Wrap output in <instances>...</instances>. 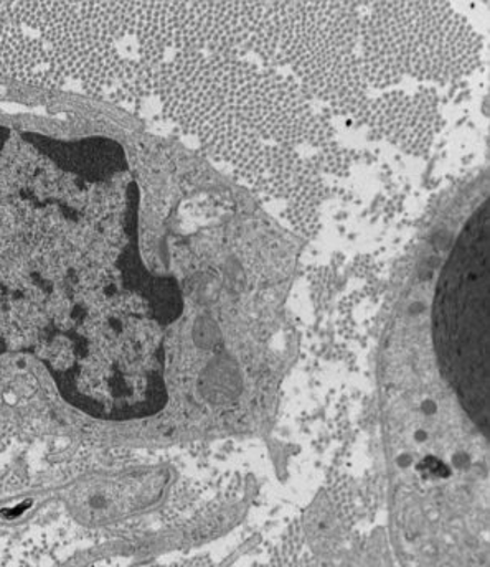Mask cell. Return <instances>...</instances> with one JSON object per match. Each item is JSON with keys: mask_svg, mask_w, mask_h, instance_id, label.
I'll list each match as a JSON object with an SVG mask.
<instances>
[{"mask_svg": "<svg viewBox=\"0 0 490 567\" xmlns=\"http://www.w3.org/2000/svg\"><path fill=\"white\" fill-rule=\"evenodd\" d=\"M154 94L172 123L239 178L269 145L336 148L329 116L303 87L246 56L172 53L155 73Z\"/></svg>", "mask_w": 490, "mask_h": 567, "instance_id": "cell-1", "label": "cell"}, {"mask_svg": "<svg viewBox=\"0 0 490 567\" xmlns=\"http://www.w3.org/2000/svg\"><path fill=\"white\" fill-rule=\"evenodd\" d=\"M360 16L355 2H249L246 55L290 70L310 100L357 123L371 97L360 63Z\"/></svg>", "mask_w": 490, "mask_h": 567, "instance_id": "cell-2", "label": "cell"}, {"mask_svg": "<svg viewBox=\"0 0 490 567\" xmlns=\"http://www.w3.org/2000/svg\"><path fill=\"white\" fill-rule=\"evenodd\" d=\"M360 63L368 87L405 78L451 83L481 66L482 37L448 2L364 3Z\"/></svg>", "mask_w": 490, "mask_h": 567, "instance_id": "cell-3", "label": "cell"}, {"mask_svg": "<svg viewBox=\"0 0 490 567\" xmlns=\"http://www.w3.org/2000/svg\"><path fill=\"white\" fill-rule=\"evenodd\" d=\"M489 202L469 219L439 279L435 342L442 374L489 434Z\"/></svg>", "mask_w": 490, "mask_h": 567, "instance_id": "cell-4", "label": "cell"}, {"mask_svg": "<svg viewBox=\"0 0 490 567\" xmlns=\"http://www.w3.org/2000/svg\"><path fill=\"white\" fill-rule=\"evenodd\" d=\"M357 124L408 154L426 155L442 121L435 91H390L370 97Z\"/></svg>", "mask_w": 490, "mask_h": 567, "instance_id": "cell-5", "label": "cell"}, {"mask_svg": "<svg viewBox=\"0 0 490 567\" xmlns=\"http://www.w3.org/2000/svg\"><path fill=\"white\" fill-rule=\"evenodd\" d=\"M0 78L42 86H62L49 50L39 35L13 20L0 17Z\"/></svg>", "mask_w": 490, "mask_h": 567, "instance_id": "cell-6", "label": "cell"}]
</instances>
